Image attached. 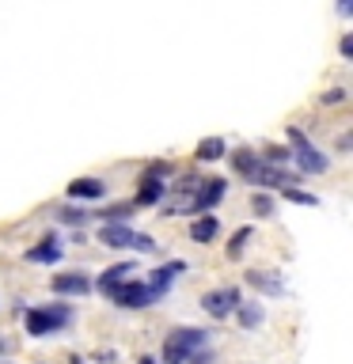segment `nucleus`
I'll list each match as a JSON object with an SVG mask.
<instances>
[{"mask_svg": "<svg viewBox=\"0 0 353 364\" xmlns=\"http://www.w3.org/2000/svg\"><path fill=\"white\" fill-rule=\"evenodd\" d=\"M73 364H84V360H80V357H73Z\"/></svg>", "mask_w": 353, "mask_h": 364, "instance_id": "obj_31", "label": "nucleus"}, {"mask_svg": "<svg viewBox=\"0 0 353 364\" xmlns=\"http://www.w3.org/2000/svg\"><path fill=\"white\" fill-rule=\"evenodd\" d=\"M167 198V182L156 175H144L141 186H137V205H159Z\"/></svg>", "mask_w": 353, "mask_h": 364, "instance_id": "obj_14", "label": "nucleus"}, {"mask_svg": "<svg viewBox=\"0 0 353 364\" xmlns=\"http://www.w3.org/2000/svg\"><path fill=\"white\" fill-rule=\"evenodd\" d=\"M107 300L125 307V311H137V307H152L156 304L152 292H148V284L144 281H133V277H125L122 284H114V289L107 292Z\"/></svg>", "mask_w": 353, "mask_h": 364, "instance_id": "obj_4", "label": "nucleus"}, {"mask_svg": "<svg viewBox=\"0 0 353 364\" xmlns=\"http://www.w3.org/2000/svg\"><path fill=\"white\" fill-rule=\"evenodd\" d=\"M50 289L57 296H88L91 292V277L80 269H68V273H57V277L50 281Z\"/></svg>", "mask_w": 353, "mask_h": 364, "instance_id": "obj_9", "label": "nucleus"}, {"mask_svg": "<svg viewBox=\"0 0 353 364\" xmlns=\"http://www.w3.org/2000/svg\"><path fill=\"white\" fill-rule=\"evenodd\" d=\"M338 50H342V57H353V38H349V34L338 42Z\"/></svg>", "mask_w": 353, "mask_h": 364, "instance_id": "obj_27", "label": "nucleus"}, {"mask_svg": "<svg viewBox=\"0 0 353 364\" xmlns=\"http://www.w3.org/2000/svg\"><path fill=\"white\" fill-rule=\"evenodd\" d=\"M130 273H137V266H133V262H118V266L102 269V277H99L95 284H91V289H99L102 296H107V292L114 289V284H122L125 277H130Z\"/></svg>", "mask_w": 353, "mask_h": 364, "instance_id": "obj_16", "label": "nucleus"}, {"mask_svg": "<svg viewBox=\"0 0 353 364\" xmlns=\"http://www.w3.org/2000/svg\"><path fill=\"white\" fill-rule=\"evenodd\" d=\"M57 220H61V224H73V228H84V224L95 220V216L84 213V209H73V205H65V209H57Z\"/></svg>", "mask_w": 353, "mask_h": 364, "instance_id": "obj_19", "label": "nucleus"}, {"mask_svg": "<svg viewBox=\"0 0 353 364\" xmlns=\"http://www.w3.org/2000/svg\"><path fill=\"white\" fill-rule=\"evenodd\" d=\"M236 304H239V289H213L201 296L205 315H213V318H228L236 311Z\"/></svg>", "mask_w": 353, "mask_h": 364, "instance_id": "obj_6", "label": "nucleus"}, {"mask_svg": "<svg viewBox=\"0 0 353 364\" xmlns=\"http://www.w3.org/2000/svg\"><path fill=\"white\" fill-rule=\"evenodd\" d=\"M23 323H27L31 338H50L73 323V311L65 304H50V307H23Z\"/></svg>", "mask_w": 353, "mask_h": 364, "instance_id": "obj_1", "label": "nucleus"}, {"mask_svg": "<svg viewBox=\"0 0 353 364\" xmlns=\"http://www.w3.org/2000/svg\"><path fill=\"white\" fill-rule=\"evenodd\" d=\"M91 216H99V220H130L133 216V205H110V209H102V213H91Z\"/></svg>", "mask_w": 353, "mask_h": 364, "instance_id": "obj_21", "label": "nucleus"}, {"mask_svg": "<svg viewBox=\"0 0 353 364\" xmlns=\"http://www.w3.org/2000/svg\"><path fill=\"white\" fill-rule=\"evenodd\" d=\"M99 243L110 247V250L133 247V228L125 224V220H102V224H99Z\"/></svg>", "mask_w": 353, "mask_h": 364, "instance_id": "obj_8", "label": "nucleus"}, {"mask_svg": "<svg viewBox=\"0 0 353 364\" xmlns=\"http://www.w3.org/2000/svg\"><path fill=\"white\" fill-rule=\"evenodd\" d=\"M258 164H262V159H258V152H251V148H236V152H232V171L243 182H251V186H255Z\"/></svg>", "mask_w": 353, "mask_h": 364, "instance_id": "obj_13", "label": "nucleus"}, {"mask_svg": "<svg viewBox=\"0 0 353 364\" xmlns=\"http://www.w3.org/2000/svg\"><path fill=\"white\" fill-rule=\"evenodd\" d=\"M144 175H156V178H171V164H164V159H156V164H148Z\"/></svg>", "mask_w": 353, "mask_h": 364, "instance_id": "obj_25", "label": "nucleus"}, {"mask_svg": "<svg viewBox=\"0 0 353 364\" xmlns=\"http://www.w3.org/2000/svg\"><path fill=\"white\" fill-rule=\"evenodd\" d=\"M27 262H34V266H53V262H61V239L57 235H46L38 239L34 247H27V255H23Z\"/></svg>", "mask_w": 353, "mask_h": 364, "instance_id": "obj_10", "label": "nucleus"}, {"mask_svg": "<svg viewBox=\"0 0 353 364\" xmlns=\"http://www.w3.org/2000/svg\"><path fill=\"white\" fill-rule=\"evenodd\" d=\"M323 102H327V107H334V102H346V87H334V91H327V95H323Z\"/></svg>", "mask_w": 353, "mask_h": 364, "instance_id": "obj_26", "label": "nucleus"}, {"mask_svg": "<svg viewBox=\"0 0 353 364\" xmlns=\"http://www.w3.org/2000/svg\"><path fill=\"white\" fill-rule=\"evenodd\" d=\"M289 152H293V164L300 167V175H323V171L330 167V159L319 152L300 129H293V125H289Z\"/></svg>", "mask_w": 353, "mask_h": 364, "instance_id": "obj_3", "label": "nucleus"}, {"mask_svg": "<svg viewBox=\"0 0 353 364\" xmlns=\"http://www.w3.org/2000/svg\"><path fill=\"white\" fill-rule=\"evenodd\" d=\"M224 152H228L224 136H205V141H198V148H194L198 164H216V159H224Z\"/></svg>", "mask_w": 353, "mask_h": 364, "instance_id": "obj_17", "label": "nucleus"}, {"mask_svg": "<svg viewBox=\"0 0 353 364\" xmlns=\"http://www.w3.org/2000/svg\"><path fill=\"white\" fill-rule=\"evenodd\" d=\"M247 284L262 296H285V281H281V273H273V269H251Z\"/></svg>", "mask_w": 353, "mask_h": 364, "instance_id": "obj_11", "label": "nucleus"}, {"mask_svg": "<svg viewBox=\"0 0 353 364\" xmlns=\"http://www.w3.org/2000/svg\"><path fill=\"white\" fill-rule=\"evenodd\" d=\"M228 193V182L224 178H205L198 190H194V198H190V213L198 216V213H213L216 205H221V198Z\"/></svg>", "mask_w": 353, "mask_h": 364, "instance_id": "obj_5", "label": "nucleus"}, {"mask_svg": "<svg viewBox=\"0 0 353 364\" xmlns=\"http://www.w3.org/2000/svg\"><path fill=\"white\" fill-rule=\"evenodd\" d=\"M8 346H11V341H8V338H0V353H4Z\"/></svg>", "mask_w": 353, "mask_h": 364, "instance_id": "obj_30", "label": "nucleus"}, {"mask_svg": "<svg viewBox=\"0 0 353 364\" xmlns=\"http://www.w3.org/2000/svg\"><path fill=\"white\" fill-rule=\"evenodd\" d=\"M338 152H342V156L349 152V133H342V136H338Z\"/></svg>", "mask_w": 353, "mask_h": 364, "instance_id": "obj_28", "label": "nucleus"}, {"mask_svg": "<svg viewBox=\"0 0 353 364\" xmlns=\"http://www.w3.org/2000/svg\"><path fill=\"white\" fill-rule=\"evenodd\" d=\"M251 209H255V216H273V198L270 193H255V198H251Z\"/></svg>", "mask_w": 353, "mask_h": 364, "instance_id": "obj_22", "label": "nucleus"}, {"mask_svg": "<svg viewBox=\"0 0 353 364\" xmlns=\"http://www.w3.org/2000/svg\"><path fill=\"white\" fill-rule=\"evenodd\" d=\"M236 318H239V326H243V330L262 326V304L258 300H239L236 304Z\"/></svg>", "mask_w": 353, "mask_h": 364, "instance_id": "obj_18", "label": "nucleus"}, {"mask_svg": "<svg viewBox=\"0 0 353 364\" xmlns=\"http://www.w3.org/2000/svg\"><path fill=\"white\" fill-rule=\"evenodd\" d=\"M68 198L73 201H99V198H107V182L102 178H76V182H68Z\"/></svg>", "mask_w": 353, "mask_h": 364, "instance_id": "obj_12", "label": "nucleus"}, {"mask_svg": "<svg viewBox=\"0 0 353 364\" xmlns=\"http://www.w3.org/2000/svg\"><path fill=\"white\" fill-rule=\"evenodd\" d=\"M156 239L152 235H144V232H133V250H141V255H156Z\"/></svg>", "mask_w": 353, "mask_h": 364, "instance_id": "obj_23", "label": "nucleus"}, {"mask_svg": "<svg viewBox=\"0 0 353 364\" xmlns=\"http://www.w3.org/2000/svg\"><path fill=\"white\" fill-rule=\"evenodd\" d=\"M353 11V0H338V16H349Z\"/></svg>", "mask_w": 353, "mask_h": 364, "instance_id": "obj_29", "label": "nucleus"}, {"mask_svg": "<svg viewBox=\"0 0 353 364\" xmlns=\"http://www.w3.org/2000/svg\"><path fill=\"white\" fill-rule=\"evenodd\" d=\"M216 235H221V220L213 213H198V220L190 224V239L194 243H213Z\"/></svg>", "mask_w": 353, "mask_h": 364, "instance_id": "obj_15", "label": "nucleus"}, {"mask_svg": "<svg viewBox=\"0 0 353 364\" xmlns=\"http://www.w3.org/2000/svg\"><path fill=\"white\" fill-rule=\"evenodd\" d=\"M285 198H289L293 205H319L315 193H304V190H296V186H285Z\"/></svg>", "mask_w": 353, "mask_h": 364, "instance_id": "obj_24", "label": "nucleus"}, {"mask_svg": "<svg viewBox=\"0 0 353 364\" xmlns=\"http://www.w3.org/2000/svg\"><path fill=\"white\" fill-rule=\"evenodd\" d=\"M251 235H255L251 228H239V232L232 235V243H228V258H239V255H243L247 243H251Z\"/></svg>", "mask_w": 353, "mask_h": 364, "instance_id": "obj_20", "label": "nucleus"}, {"mask_svg": "<svg viewBox=\"0 0 353 364\" xmlns=\"http://www.w3.org/2000/svg\"><path fill=\"white\" fill-rule=\"evenodd\" d=\"M201 346H209V330H194V326L171 330L164 341V364H186V357Z\"/></svg>", "mask_w": 353, "mask_h": 364, "instance_id": "obj_2", "label": "nucleus"}, {"mask_svg": "<svg viewBox=\"0 0 353 364\" xmlns=\"http://www.w3.org/2000/svg\"><path fill=\"white\" fill-rule=\"evenodd\" d=\"M182 269H186V262H167V266H159V269L148 273V281H144V284H148V292H152V300H164Z\"/></svg>", "mask_w": 353, "mask_h": 364, "instance_id": "obj_7", "label": "nucleus"}]
</instances>
